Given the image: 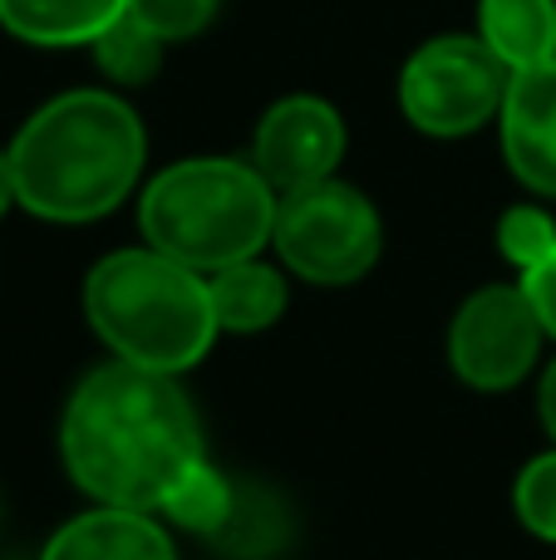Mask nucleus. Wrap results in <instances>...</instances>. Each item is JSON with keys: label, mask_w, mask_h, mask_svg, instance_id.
<instances>
[{"label": "nucleus", "mask_w": 556, "mask_h": 560, "mask_svg": "<svg viewBox=\"0 0 556 560\" xmlns=\"http://www.w3.org/2000/svg\"><path fill=\"white\" fill-rule=\"evenodd\" d=\"M59 453L99 506L128 512H163L167 492L207 463L202 428L177 378L124 359L79 378L59 423Z\"/></svg>", "instance_id": "f257e3e1"}, {"label": "nucleus", "mask_w": 556, "mask_h": 560, "mask_svg": "<svg viewBox=\"0 0 556 560\" xmlns=\"http://www.w3.org/2000/svg\"><path fill=\"white\" fill-rule=\"evenodd\" d=\"M10 153L15 202L39 222H99L143 173L148 138L138 114L108 89H69L20 124Z\"/></svg>", "instance_id": "f03ea898"}, {"label": "nucleus", "mask_w": 556, "mask_h": 560, "mask_svg": "<svg viewBox=\"0 0 556 560\" xmlns=\"http://www.w3.org/2000/svg\"><path fill=\"white\" fill-rule=\"evenodd\" d=\"M84 315L114 359L173 378L217 339L207 276L153 246L104 256L84 280Z\"/></svg>", "instance_id": "7ed1b4c3"}, {"label": "nucleus", "mask_w": 556, "mask_h": 560, "mask_svg": "<svg viewBox=\"0 0 556 560\" xmlns=\"http://www.w3.org/2000/svg\"><path fill=\"white\" fill-rule=\"evenodd\" d=\"M138 226L148 246L212 276L252 261L276 232V187L256 163L183 158L143 187Z\"/></svg>", "instance_id": "20e7f679"}, {"label": "nucleus", "mask_w": 556, "mask_h": 560, "mask_svg": "<svg viewBox=\"0 0 556 560\" xmlns=\"http://www.w3.org/2000/svg\"><path fill=\"white\" fill-rule=\"evenodd\" d=\"M276 252L286 271H296L311 285H350L380 261V212L350 183H311L281 192L276 202Z\"/></svg>", "instance_id": "39448f33"}, {"label": "nucleus", "mask_w": 556, "mask_h": 560, "mask_svg": "<svg viewBox=\"0 0 556 560\" xmlns=\"http://www.w3.org/2000/svg\"><path fill=\"white\" fill-rule=\"evenodd\" d=\"M512 69L478 35H439L404 59L399 108L419 133L463 138L498 118Z\"/></svg>", "instance_id": "423d86ee"}, {"label": "nucleus", "mask_w": 556, "mask_h": 560, "mask_svg": "<svg viewBox=\"0 0 556 560\" xmlns=\"http://www.w3.org/2000/svg\"><path fill=\"white\" fill-rule=\"evenodd\" d=\"M542 319L522 285H483L459 305L449 329V364L468 388L502 394L522 384L542 354Z\"/></svg>", "instance_id": "0eeeda50"}, {"label": "nucleus", "mask_w": 556, "mask_h": 560, "mask_svg": "<svg viewBox=\"0 0 556 560\" xmlns=\"http://www.w3.org/2000/svg\"><path fill=\"white\" fill-rule=\"evenodd\" d=\"M345 158V118L315 94H291L271 104L256 124L252 163L276 192H296L335 177Z\"/></svg>", "instance_id": "6e6552de"}, {"label": "nucleus", "mask_w": 556, "mask_h": 560, "mask_svg": "<svg viewBox=\"0 0 556 560\" xmlns=\"http://www.w3.org/2000/svg\"><path fill=\"white\" fill-rule=\"evenodd\" d=\"M498 124L512 177L532 192L556 197V59L512 69Z\"/></svg>", "instance_id": "1a4fd4ad"}, {"label": "nucleus", "mask_w": 556, "mask_h": 560, "mask_svg": "<svg viewBox=\"0 0 556 560\" xmlns=\"http://www.w3.org/2000/svg\"><path fill=\"white\" fill-rule=\"evenodd\" d=\"M39 560H177V551L148 512L99 506L59 526Z\"/></svg>", "instance_id": "9d476101"}, {"label": "nucleus", "mask_w": 556, "mask_h": 560, "mask_svg": "<svg viewBox=\"0 0 556 560\" xmlns=\"http://www.w3.org/2000/svg\"><path fill=\"white\" fill-rule=\"evenodd\" d=\"M128 10V0H0V30L20 45L74 49L94 45Z\"/></svg>", "instance_id": "9b49d317"}, {"label": "nucleus", "mask_w": 556, "mask_h": 560, "mask_svg": "<svg viewBox=\"0 0 556 560\" xmlns=\"http://www.w3.org/2000/svg\"><path fill=\"white\" fill-rule=\"evenodd\" d=\"M478 39L508 69L556 59V0H478Z\"/></svg>", "instance_id": "f8f14e48"}, {"label": "nucleus", "mask_w": 556, "mask_h": 560, "mask_svg": "<svg viewBox=\"0 0 556 560\" xmlns=\"http://www.w3.org/2000/svg\"><path fill=\"white\" fill-rule=\"evenodd\" d=\"M207 290H212L217 329H232V335H262L286 310V280L276 276V266L256 261V256L227 266V271H212Z\"/></svg>", "instance_id": "ddd939ff"}, {"label": "nucleus", "mask_w": 556, "mask_h": 560, "mask_svg": "<svg viewBox=\"0 0 556 560\" xmlns=\"http://www.w3.org/2000/svg\"><path fill=\"white\" fill-rule=\"evenodd\" d=\"M163 516L187 532H202V536H222L236 516V492L212 463H197L183 482L167 492Z\"/></svg>", "instance_id": "4468645a"}, {"label": "nucleus", "mask_w": 556, "mask_h": 560, "mask_svg": "<svg viewBox=\"0 0 556 560\" xmlns=\"http://www.w3.org/2000/svg\"><path fill=\"white\" fill-rule=\"evenodd\" d=\"M89 49H94V65L104 69V74L114 79L118 89L148 84V79L163 69V39H158L153 30L143 25V20L128 15V10H124V15H118L114 25H108Z\"/></svg>", "instance_id": "2eb2a0df"}, {"label": "nucleus", "mask_w": 556, "mask_h": 560, "mask_svg": "<svg viewBox=\"0 0 556 560\" xmlns=\"http://www.w3.org/2000/svg\"><path fill=\"white\" fill-rule=\"evenodd\" d=\"M512 506H518V522L537 541L556 546V447L522 467L518 487H512Z\"/></svg>", "instance_id": "dca6fc26"}, {"label": "nucleus", "mask_w": 556, "mask_h": 560, "mask_svg": "<svg viewBox=\"0 0 556 560\" xmlns=\"http://www.w3.org/2000/svg\"><path fill=\"white\" fill-rule=\"evenodd\" d=\"M556 246V222L542 207H508L498 222V252L518 266L522 276L532 271L537 261H547Z\"/></svg>", "instance_id": "f3484780"}, {"label": "nucleus", "mask_w": 556, "mask_h": 560, "mask_svg": "<svg viewBox=\"0 0 556 560\" xmlns=\"http://www.w3.org/2000/svg\"><path fill=\"white\" fill-rule=\"evenodd\" d=\"M217 5L222 0H128V15L143 20L163 45H183V39H197L212 25Z\"/></svg>", "instance_id": "a211bd4d"}, {"label": "nucleus", "mask_w": 556, "mask_h": 560, "mask_svg": "<svg viewBox=\"0 0 556 560\" xmlns=\"http://www.w3.org/2000/svg\"><path fill=\"white\" fill-rule=\"evenodd\" d=\"M522 290H528V300H532V310H537L542 329L556 339V246H552L547 261H537L528 276H522Z\"/></svg>", "instance_id": "6ab92c4d"}, {"label": "nucleus", "mask_w": 556, "mask_h": 560, "mask_svg": "<svg viewBox=\"0 0 556 560\" xmlns=\"http://www.w3.org/2000/svg\"><path fill=\"white\" fill-rule=\"evenodd\" d=\"M537 408H542V428L552 433V443H556V364L542 374V388H537Z\"/></svg>", "instance_id": "aec40b11"}, {"label": "nucleus", "mask_w": 556, "mask_h": 560, "mask_svg": "<svg viewBox=\"0 0 556 560\" xmlns=\"http://www.w3.org/2000/svg\"><path fill=\"white\" fill-rule=\"evenodd\" d=\"M15 202V177H10V153H0V217Z\"/></svg>", "instance_id": "412c9836"}]
</instances>
